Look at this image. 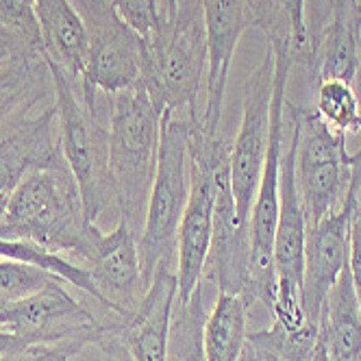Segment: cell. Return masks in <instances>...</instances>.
I'll return each instance as SVG.
<instances>
[{
	"mask_svg": "<svg viewBox=\"0 0 361 361\" xmlns=\"http://www.w3.org/2000/svg\"><path fill=\"white\" fill-rule=\"evenodd\" d=\"M307 361H333V357L329 355V350H326V346L322 344V340L318 338V344H316V348H314V353L309 355V359Z\"/></svg>",
	"mask_w": 361,
	"mask_h": 361,
	"instance_id": "obj_32",
	"label": "cell"
},
{
	"mask_svg": "<svg viewBox=\"0 0 361 361\" xmlns=\"http://www.w3.org/2000/svg\"><path fill=\"white\" fill-rule=\"evenodd\" d=\"M0 24L11 33H16L18 37L42 48L35 0H0Z\"/></svg>",
	"mask_w": 361,
	"mask_h": 361,
	"instance_id": "obj_25",
	"label": "cell"
},
{
	"mask_svg": "<svg viewBox=\"0 0 361 361\" xmlns=\"http://www.w3.org/2000/svg\"><path fill=\"white\" fill-rule=\"evenodd\" d=\"M16 350H22L20 344H18V340L13 338L11 333H7V331L0 329V359L7 357L9 353H16Z\"/></svg>",
	"mask_w": 361,
	"mask_h": 361,
	"instance_id": "obj_31",
	"label": "cell"
},
{
	"mask_svg": "<svg viewBox=\"0 0 361 361\" xmlns=\"http://www.w3.org/2000/svg\"><path fill=\"white\" fill-rule=\"evenodd\" d=\"M250 309L244 296L218 292L214 309L202 324V348L207 361H242L248 340Z\"/></svg>",
	"mask_w": 361,
	"mask_h": 361,
	"instance_id": "obj_20",
	"label": "cell"
},
{
	"mask_svg": "<svg viewBox=\"0 0 361 361\" xmlns=\"http://www.w3.org/2000/svg\"><path fill=\"white\" fill-rule=\"evenodd\" d=\"M0 259H13V262H22L35 268H42L50 274L59 276L61 281L70 283V286H76L79 290H83L85 294H90L98 305H102L100 294L92 281V274L87 268L72 264L66 257L50 252L46 248H42L35 242L29 240H3L0 238Z\"/></svg>",
	"mask_w": 361,
	"mask_h": 361,
	"instance_id": "obj_21",
	"label": "cell"
},
{
	"mask_svg": "<svg viewBox=\"0 0 361 361\" xmlns=\"http://www.w3.org/2000/svg\"><path fill=\"white\" fill-rule=\"evenodd\" d=\"M286 114L298 128L296 180L307 224H314L348 198L355 154L346 148V135L333 131L312 105L286 100Z\"/></svg>",
	"mask_w": 361,
	"mask_h": 361,
	"instance_id": "obj_7",
	"label": "cell"
},
{
	"mask_svg": "<svg viewBox=\"0 0 361 361\" xmlns=\"http://www.w3.org/2000/svg\"><path fill=\"white\" fill-rule=\"evenodd\" d=\"M57 107L29 116L5 135H0V198L5 202L24 176L63 161L59 137H55Z\"/></svg>",
	"mask_w": 361,
	"mask_h": 361,
	"instance_id": "obj_15",
	"label": "cell"
},
{
	"mask_svg": "<svg viewBox=\"0 0 361 361\" xmlns=\"http://www.w3.org/2000/svg\"><path fill=\"white\" fill-rule=\"evenodd\" d=\"M5 204H7V202H5L3 198H0V218H3V212H5Z\"/></svg>",
	"mask_w": 361,
	"mask_h": 361,
	"instance_id": "obj_35",
	"label": "cell"
},
{
	"mask_svg": "<svg viewBox=\"0 0 361 361\" xmlns=\"http://www.w3.org/2000/svg\"><path fill=\"white\" fill-rule=\"evenodd\" d=\"M318 329L333 361H361V300L348 264L326 294Z\"/></svg>",
	"mask_w": 361,
	"mask_h": 361,
	"instance_id": "obj_18",
	"label": "cell"
},
{
	"mask_svg": "<svg viewBox=\"0 0 361 361\" xmlns=\"http://www.w3.org/2000/svg\"><path fill=\"white\" fill-rule=\"evenodd\" d=\"M353 87L359 96V102H361V61H359V68H357V74H355V79H353Z\"/></svg>",
	"mask_w": 361,
	"mask_h": 361,
	"instance_id": "obj_34",
	"label": "cell"
},
{
	"mask_svg": "<svg viewBox=\"0 0 361 361\" xmlns=\"http://www.w3.org/2000/svg\"><path fill=\"white\" fill-rule=\"evenodd\" d=\"M109 166L116 204L120 218L137 233V228H144L148 196L157 172L164 114L140 83L109 96Z\"/></svg>",
	"mask_w": 361,
	"mask_h": 361,
	"instance_id": "obj_3",
	"label": "cell"
},
{
	"mask_svg": "<svg viewBox=\"0 0 361 361\" xmlns=\"http://www.w3.org/2000/svg\"><path fill=\"white\" fill-rule=\"evenodd\" d=\"M87 31V68L76 87L83 102L96 111V90L114 96L142 79L144 39L120 18L111 0H72Z\"/></svg>",
	"mask_w": 361,
	"mask_h": 361,
	"instance_id": "obj_8",
	"label": "cell"
},
{
	"mask_svg": "<svg viewBox=\"0 0 361 361\" xmlns=\"http://www.w3.org/2000/svg\"><path fill=\"white\" fill-rule=\"evenodd\" d=\"M87 270L100 294V307L105 309V314L128 318L148 290L140 262L137 233L124 218L118 220L111 233L100 231Z\"/></svg>",
	"mask_w": 361,
	"mask_h": 361,
	"instance_id": "obj_12",
	"label": "cell"
},
{
	"mask_svg": "<svg viewBox=\"0 0 361 361\" xmlns=\"http://www.w3.org/2000/svg\"><path fill=\"white\" fill-rule=\"evenodd\" d=\"M176 294V272L170 270L168 262H161L154 268L137 309L116 331V338L124 344L133 361H168Z\"/></svg>",
	"mask_w": 361,
	"mask_h": 361,
	"instance_id": "obj_13",
	"label": "cell"
},
{
	"mask_svg": "<svg viewBox=\"0 0 361 361\" xmlns=\"http://www.w3.org/2000/svg\"><path fill=\"white\" fill-rule=\"evenodd\" d=\"M111 5L142 39H148L159 29L161 24L159 0H111Z\"/></svg>",
	"mask_w": 361,
	"mask_h": 361,
	"instance_id": "obj_26",
	"label": "cell"
},
{
	"mask_svg": "<svg viewBox=\"0 0 361 361\" xmlns=\"http://www.w3.org/2000/svg\"><path fill=\"white\" fill-rule=\"evenodd\" d=\"M312 107L316 114L342 135L361 131V102L348 81L331 79L312 87Z\"/></svg>",
	"mask_w": 361,
	"mask_h": 361,
	"instance_id": "obj_22",
	"label": "cell"
},
{
	"mask_svg": "<svg viewBox=\"0 0 361 361\" xmlns=\"http://www.w3.org/2000/svg\"><path fill=\"white\" fill-rule=\"evenodd\" d=\"M357 3H359V5H361V0H357Z\"/></svg>",
	"mask_w": 361,
	"mask_h": 361,
	"instance_id": "obj_36",
	"label": "cell"
},
{
	"mask_svg": "<svg viewBox=\"0 0 361 361\" xmlns=\"http://www.w3.org/2000/svg\"><path fill=\"white\" fill-rule=\"evenodd\" d=\"M0 361H39V359L33 357V355L27 353V350H16V353H9L7 357H3Z\"/></svg>",
	"mask_w": 361,
	"mask_h": 361,
	"instance_id": "obj_33",
	"label": "cell"
},
{
	"mask_svg": "<svg viewBox=\"0 0 361 361\" xmlns=\"http://www.w3.org/2000/svg\"><path fill=\"white\" fill-rule=\"evenodd\" d=\"M204 318H207L204 283H200L188 302H174L170 324V353L178 361H207V355L202 348Z\"/></svg>",
	"mask_w": 361,
	"mask_h": 361,
	"instance_id": "obj_23",
	"label": "cell"
},
{
	"mask_svg": "<svg viewBox=\"0 0 361 361\" xmlns=\"http://www.w3.org/2000/svg\"><path fill=\"white\" fill-rule=\"evenodd\" d=\"M44 55L79 87L87 68V31L72 0H35Z\"/></svg>",
	"mask_w": 361,
	"mask_h": 361,
	"instance_id": "obj_17",
	"label": "cell"
},
{
	"mask_svg": "<svg viewBox=\"0 0 361 361\" xmlns=\"http://www.w3.org/2000/svg\"><path fill=\"white\" fill-rule=\"evenodd\" d=\"M190 116L174 118L172 111H164L157 172H154L152 190L148 196L142 235L137 238L142 272L148 286L154 268L161 262L170 264L172 252L176 250L178 226L180 220H183V212L190 198Z\"/></svg>",
	"mask_w": 361,
	"mask_h": 361,
	"instance_id": "obj_6",
	"label": "cell"
},
{
	"mask_svg": "<svg viewBox=\"0 0 361 361\" xmlns=\"http://www.w3.org/2000/svg\"><path fill=\"white\" fill-rule=\"evenodd\" d=\"M257 29L276 57H290L296 66L309 68L312 42H309L305 0H252Z\"/></svg>",
	"mask_w": 361,
	"mask_h": 361,
	"instance_id": "obj_19",
	"label": "cell"
},
{
	"mask_svg": "<svg viewBox=\"0 0 361 361\" xmlns=\"http://www.w3.org/2000/svg\"><path fill=\"white\" fill-rule=\"evenodd\" d=\"M296 146L298 128L286 114V133H283L281 154V176H279V218L274 231V268L276 276L302 281L305 264V238H307V216L296 180Z\"/></svg>",
	"mask_w": 361,
	"mask_h": 361,
	"instance_id": "obj_14",
	"label": "cell"
},
{
	"mask_svg": "<svg viewBox=\"0 0 361 361\" xmlns=\"http://www.w3.org/2000/svg\"><path fill=\"white\" fill-rule=\"evenodd\" d=\"M48 94H53V76L44 50L16 53L0 61V135L27 120Z\"/></svg>",
	"mask_w": 361,
	"mask_h": 361,
	"instance_id": "obj_16",
	"label": "cell"
},
{
	"mask_svg": "<svg viewBox=\"0 0 361 361\" xmlns=\"http://www.w3.org/2000/svg\"><path fill=\"white\" fill-rule=\"evenodd\" d=\"M159 29L144 39L140 85L161 114L185 109L198 118V90L207 76L204 0H159Z\"/></svg>",
	"mask_w": 361,
	"mask_h": 361,
	"instance_id": "obj_2",
	"label": "cell"
},
{
	"mask_svg": "<svg viewBox=\"0 0 361 361\" xmlns=\"http://www.w3.org/2000/svg\"><path fill=\"white\" fill-rule=\"evenodd\" d=\"M335 0H305V18H307V31L309 42H316L318 35L324 31V27L333 18Z\"/></svg>",
	"mask_w": 361,
	"mask_h": 361,
	"instance_id": "obj_28",
	"label": "cell"
},
{
	"mask_svg": "<svg viewBox=\"0 0 361 361\" xmlns=\"http://www.w3.org/2000/svg\"><path fill=\"white\" fill-rule=\"evenodd\" d=\"M257 29L252 0H204V31H207V105L198 118L200 128L220 133L226 83L233 55L242 35Z\"/></svg>",
	"mask_w": 361,
	"mask_h": 361,
	"instance_id": "obj_11",
	"label": "cell"
},
{
	"mask_svg": "<svg viewBox=\"0 0 361 361\" xmlns=\"http://www.w3.org/2000/svg\"><path fill=\"white\" fill-rule=\"evenodd\" d=\"M48 59V57H46ZM53 76V94L59 122V146L81 192L85 218L96 224L111 202H116V185L109 166V128L98 122L70 76L48 59Z\"/></svg>",
	"mask_w": 361,
	"mask_h": 361,
	"instance_id": "obj_5",
	"label": "cell"
},
{
	"mask_svg": "<svg viewBox=\"0 0 361 361\" xmlns=\"http://www.w3.org/2000/svg\"><path fill=\"white\" fill-rule=\"evenodd\" d=\"M100 228L85 218L79 185L66 161L24 176L9 196L0 238L29 240L83 268L94 257Z\"/></svg>",
	"mask_w": 361,
	"mask_h": 361,
	"instance_id": "obj_1",
	"label": "cell"
},
{
	"mask_svg": "<svg viewBox=\"0 0 361 361\" xmlns=\"http://www.w3.org/2000/svg\"><path fill=\"white\" fill-rule=\"evenodd\" d=\"M348 266L353 272L355 290L361 300V174L357 180V196H355V212L350 222V250H348Z\"/></svg>",
	"mask_w": 361,
	"mask_h": 361,
	"instance_id": "obj_27",
	"label": "cell"
},
{
	"mask_svg": "<svg viewBox=\"0 0 361 361\" xmlns=\"http://www.w3.org/2000/svg\"><path fill=\"white\" fill-rule=\"evenodd\" d=\"M359 174H361V148L355 152V174H353V188H350L348 198L322 220L307 224L300 296H302V305H305L309 320L316 324L320 322L326 294L331 292L335 281L342 274L344 266L348 264L350 222H353V212H355Z\"/></svg>",
	"mask_w": 361,
	"mask_h": 361,
	"instance_id": "obj_10",
	"label": "cell"
},
{
	"mask_svg": "<svg viewBox=\"0 0 361 361\" xmlns=\"http://www.w3.org/2000/svg\"><path fill=\"white\" fill-rule=\"evenodd\" d=\"M27 50H42V48L18 37L16 33H11L9 29H5L3 24H0V61H5L7 57L16 53H27Z\"/></svg>",
	"mask_w": 361,
	"mask_h": 361,
	"instance_id": "obj_29",
	"label": "cell"
},
{
	"mask_svg": "<svg viewBox=\"0 0 361 361\" xmlns=\"http://www.w3.org/2000/svg\"><path fill=\"white\" fill-rule=\"evenodd\" d=\"M55 279L59 276L50 274L42 268L13 259H0V307L20 302L37 294Z\"/></svg>",
	"mask_w": 361,
	"mask_h": 361,
	"instance_id": "obj_24",
	"label": "cell"
},
{
	"mask_svg": "<svg viewBox=\"0 0 361 361\" xmlns=\"http://www.w3.org/2000/svg\"><path fill=\"white\" fill-rule=\"evenodd\" d=\"M98 348L102 350V359L105 361H133L128 350L124 348V344L116 338L114 333H109L105 340L98 344Z\"/></svg>",
	"mask_w": 361,
	"mask_h": 361,
	"instance_id": "obj_30",
	"label": "cell"
},
{
	"mask_svg": "<svg viewBox=\"0 0 361 361\" xmlns=\"http://www.w3.org/2000/svg\"><path fill=\"white\" fill-rule=\"evenodd\" d=\"M274 92V55L266 48L262 63L246 79L242 92V122L231 144V188H233L238 218L250 224V212L259 188L270 131V105Z\"/></svg>",
	"mask_w": 361,
	"mask_h": 361,
	"instance_id": "obj_9",
	"label": "cell"
},
{
	"mask_svg": "<svg viewBox=\"0 0 361 361\" xmlns=\"http://www.w3.org/2000/svg\"><path fill=\"white\" fill-rule=\"evenodd\" d=\"M61 279L20 302L0 307V329L39 361H70L109 335V320L72 298Z\"/></svg>",
	"mask_w": 361,
	"mask_h": 361,
	"instance_id": "obj_4",
	"label": "cell"
}]
</instances>
